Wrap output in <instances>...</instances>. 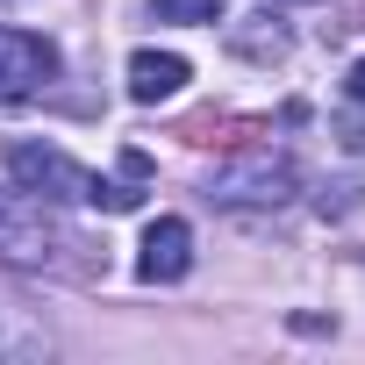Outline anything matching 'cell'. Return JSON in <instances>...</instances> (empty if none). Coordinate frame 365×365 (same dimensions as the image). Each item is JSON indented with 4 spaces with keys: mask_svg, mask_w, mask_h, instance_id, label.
I'll return each instance as SVG.
<instances>
[{
    "mask_svg": "<svg viewBox=\"0 0 365 365\" xmlns=\"http://www.w3.org/2000/svg\"><path fill=\"white\" fill-rule=\"evenodd\" d=\"M8 172L22 179L29 194H43V201H86V208L129 215V208L143 201L150 158H143V150H122V179H101V172L72 165V158H65V150H51V143H8Z\"/></svg>",
    "mask_w": 365,
    "mask_h": 365,
    "instance_id": "2",
    "label": "cell"
},
{
    "mask_svg": "<svg viewBox=\"0 0 365 365\" xmlns=\"http://www.w3.org/2000/svg\"><path fill=\"white\" fill-rule=\"evenodd\" d=\"M58 79V43L29 29H0V108H15Z\"/></svg>",
    "mask_w": 365,
    "mask_h": 365,
    "instance_id": "4",
    "label": "cell"
},
{
    "mask_svg": "<svg viewBox=\"0 0 365 365\" xmlns=\"http://www.w3.org/2000/svg\"><path fill=\"white\" fill-rule=\"evenodd\" d=\"M187 86V58H172V51H136L129 58V101H165V93H179Z\"/></svg>",
    "mask_w": 365,
    "mask_h": 365,
    "instance_id": "6",
    "label": "cell"
},
{
    "mask_svg": "<svg viewBox=\"0 0 365 365\" xmlns=\"http://www.w3.org/2000/svg\"><path fill=\"white\" fill-rule=\"evenodd\" d=\"M0 265L58 272V279H93V272H108V244H93L86 230H72L43 201L0 194Z\"/></svg>",
    "mask_w": 365,
    "mask_h": 365,
    "instance_id": "1",
    "label": "cell"
},
{
    "mask_svg": "<svg viewBox=\"0 0 365 365\" xmlns=\"http://www.w3.org/2000/svg\"><path fill=\"white\" fill-rule=\"evenodd\" d=\"M230 51H237V58H251V65H287L294 36H287V22H279V15H251V22H230Z\"/></svg>",
    "mask_w": 365,
    "mask_h": 365,
    "instance_id": "7",
    "label": "cell"
},
{
    "mask_svg": "<svg viewBox=\"0 0 365 365\" xmlns=\"http://www.w3.org/2000/svg\"><path fill=\"white\" fill-rule=\"evenodd\" d=\"M150 15L158 22H222V0H150Z\"/></svg>",
    "mask_w": 365,
    "mask_h": 365,
    "instance_id": "9",
    "label": "cell"
},
{
    "mask_svg": "<svg viewBox=\"0 0 365 365\" xmlns=\"http://www.w3.org/2000/svg\"><path fill=\"white\" fill-rule=\"evenodd\" d=\"M344 93H351V101H358V108H365V58H358V65H351V79H344Z\"/></svg>",
    "mask_w": 365,
    "mask_h": 365,
    "instance_id": "10",
    "label": "cell"
},
{
    "mask_svg": "<svg viewBox=\"0 0 365 365\" xmlns=\"http://www.w3.org/2000/svg\"><path fill=\"white\" fill-rule=\"evenodd\" d=\"M201 194L222 201V208H279V201L301 194V165L279 158V150H244V158H222L208 172Z\"/></svg>",
    "mask_w": 365,
    "mask_h": 365,
    "instance_id": "3",
    "label": "cell"
},
{
    "mask_svg": "<svg viewBox=\"0 0 365 365\" xmlns=\"http://www.w3.org/2000/svg\"><path fill=\"white\" fill-rule=\"evenodd\" d=\"M187 265H194V230L179 222V215H158V222H150V237H143L136 272H143L150 287H172V279H187Z\"/></svg>",
    "mask_w": 365,
    "mask_h": 365,
    "instance_id": "5",
    "label": "cell"
},
{
    "mask_svg": "<svg viewBox=\"0 0 365 365\" xmlns=\"http://www.w3.org/2000/svg\"><path fill=\"white\" fill-rule=\"evenodd\" d=\"M43 351H51L43 322H36L29 308H8V301H0V358H43Z\"/></svg>",
    "mask_w": 365,
    "mask_h": 365,
    "instance_id": "8",
    "label": "cell"
}]
</instances>
